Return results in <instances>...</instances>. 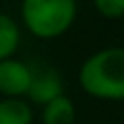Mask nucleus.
I'll list each match as a JSON object with an SVG mask.
<instances>
[{"label": "nucleus", "mask_w": 124, "mask_h": 124, "mask_svg": "<svg viewBox=\"0 0 124 124\" xmlns=\"http://www.w3.org/2000/svg\"><path fill=\"white\" fill-rule=\"evenodd\" d=\"M78 81L93 99L124 101V46H107L89 54L78 70Z\"/></svg>", "instance_id": "f257e3e1"}, {"label": "nucleus", "mask_w": 124, "mask_h": 124, "mask_svg": "<svg viewBox=\"0 0 124 124\" xmlns=\"http://www.w3.org/2000/svg\"><path fill=\"white\" fill-rule=\"evenodd\" d=\"M78 17V0H21V23L41 41L70 31Z\"/></svg>", "instance_id": "f03ea898"}, {"label": "nucleus", "mask_w": 124, "mask_h": 124, "mask_svg": "<svg viewBox=\"0 0 124 124\" xmlns=\"http://www.w3.org/2000/svg\"><path fill=\"white\" fill-rule=\"evenodd\" d=\"M33 68L12 56L0 60V95L2 97H25L31 85Z\"/></svg>", "instance_id": "7ed1b4c3"}, {"label": "nucleus", "mask_w": 124, "mask_h": 124, "mask_svg": "<svg viewBox=\"0 0 124 124\" xmlns=\"http://www.w3.org/2000/svg\"><path fill=\"white\" fill-rule=\"evenodd\" d=\"M60 95H64V81L54 68L33 70L31 85H29V91L25 95V97H29V101L33 105L43 107Z\"/></svg>", "instance_id": "20e7f679"}, {"label": "nucleus", "mask_w": 124, "mask_h": 124, "mask_svg": "<svg viewBox=\"0 0 124 124\" xmlns=\"http://www.w3.org/2000/svg\"><path fill=\"white\" fill-rule=\"evenodd\" d=\"M43 124H74L76 122V105L68 95H60L41 107Z\"/></svg>", "instance_id": "39448f33"}, {"label": "nucleus", "mask_w": 124, "mask_h": 124, "mask_svg": "<svg viewBox=\"0 0 124 124\" xmlns=\"http://www.w3.org/2000/svg\"><path fill=\"white\" fill-rule=\"evenodd\" d=\"M33 108L23 97L0 99V124H33Z\"/></svg>", "instance_id": "423d86ee"}, {"label": "nucleus", "mask_w": 124, "mask_h": 124, "mask_svg": "<svg viewBox=\"0 0 124 124\" xmlns=\"http://www.w3.org/2000/svg\"><path fill=\"white\" fill-rule=\"evenodd\" d=\"M19 43H21L19 23L12 16L0 12V60L12 58L19 48Z\"/></svg>", "instance_id": "0eeeda50"}, {"label": "nucleus", "mask_w": 124, "mask_h": 124, "mask_svg": "<svg viewBox=\"0 0 124 124\" xmlns=\"http://www.w3.org/2000/svg\"><path fill=\"white\" fill-rule=\"evenodd\" d=\"M97 14L107 19L124 17V0H91Z\"/></svg>", "instance_id": "6e6552de"}]
</instances>
